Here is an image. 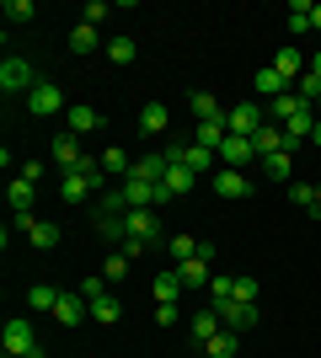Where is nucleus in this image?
I'll return each instance as SVG.
<instances>
[{"mask_svg": "<svg viewBox=\"0 0 321 358\" xmlns=\"http://www.w3.org/2000/svg\"><path fill=\"white\" fill-rule=\"evenodd\" d=\"M123 230H129V236H123L118 252L129 257V262H134L139 252H150L155 241H161V220H155V209H129V214H123Z\"/></svg>", "mask_w": 321, "mask_h": 358, "instance_id": "1", "label": "nucleus"}, {"mask_svg": "<svg viewBox=\"0 0 321 358\" xmlns=\"http://www.w3.org/2000/svg\"><path fill=\"white\" fill-rule=\"evenodd\" d=\"M0 348H6V358H27L32 348H38V331H32L27 315H11V321H6V331H0Z\"/></svg>", "mask_w": 321, "mask_h": 358, "instance_id": "2", "label": "nucleus"}, {"mask_svg": "<svg viewBox=\"0 0 321 358\" xmlns=\"http://www.w3.org/2000/svg\"><path fill=\"white\" fill-rule=\"evenodd\" d=\"M92 187L107 193V177H97V171H59V198H64V203H86Z\"/></svg>", "mask_w": 321, "mask_h": 358, "instance_id": "3", "label": "nucleus"}, {"mask_svg": "<svg viewBox=\"0 0 321 358\" xmlns=\"http://www.w3.org/2000/svg\"><path fill=\"white\" fill-rule=\"evenodd\" d=\"M38 86V75H32V64L27 59H0V91H6V96H27V91Z\"/></svg>", "mask_w": 321, "mask_h": 358, "instance_id": "4", "label": "nucleus"}, {"mask_svg": "<svg viewBox=\"0 0 321 358\" xmlns=\"http://www.w3.org/2000/svg\"><path fill=\"white\" fill-rule=\"evenodd\" d=\"M27 113H32V118H54V113H70V102L59 96L54 80H38V86L27 91Z\"/></svg>", "mask_w": 321, "mask_h": 358, "instance_id": "5", "label": "nucleus"}, {"mask_svg": "<svg viewBox=\"0 0 321 358\" xmlns=\"http://www.w3.org/2000/svg\"><path fill=\"white\" fill-rule=\"evenodd\" d=\"M225 123H230V134H241V139H252L268 123V107H257V102H241V107H230L225 113Z\"/></svg>", "mask_w": 321, "mask_h": 358, "instance_id": "6", "label": "nucleus"}, {"mask_svg": "<svg viewBox=\"0 0 321 358\" xmlns=\"http://www.w3.org/2000/svg\"><path fill=\"white\" fill-rule=\"evenodd\" d=\"M193 182H199V171H187L183 161H171V166H166V177H161V203H171V198H183L187 187H193Z\"/></svg>", "mask_w": 321, "mask_h": 358, "instance_id": "7", "label": "nucleus"}, {"mask_svg": "<svg viewBox=\"0 0 321 358\" xmlns=\"http://www.w3.org/2000/svg\"><path fill=\"white\" fill-rule=\"evenodd\" d=\"M214 193L236 203V198L252 193V182H246V171H236V166H220V171H214Z\"/></svg>", "mask_w": 321, "mask_h": 358, "instance_id": "8", "label": "nucleus"}, {"mask_svg": "<svg viewBox=\"0 0 321 358\" xmlns=\"http://www.w3.org/2000/svg\"><path fill=\"white\" fill-rule=\"evenodd\" d=\"M80 161H86V150H80V134H70V129H64V134L54 139V166H59V171H76Z\"/></svg>", "mask_w": 321, "mask_h": 358, "instance_id": "9", "label": "nucleus"}, {"mask_svg": "<svg viewBox=\"0 0 321 358\" xmlns=\"http://www.w3.org/2000/svg\"><path fill=\"white\" fill-rule=\"evenodd\" d=\"M64 129H70V134H102V113L86 107V102H76L70 113H64Z\"/></svg>", "mask_w": 321, "mask_h": 358, "instance_id": "10", "label": "nucleus"}, {"mask_svg": "<svg viewBox=\"0 0 321 358\" xmlns=\"http://www.w3.org/2000/svg\"><path fill=\"white\" fill-rule=\"evenodd\" d=\"M257 305H252V299H230V305H225V310H220V321H225V327L230 331H246V327H257Z\"/></svg>", "mask_w": 321, "mask_h": 358, "instance_id": "11", "label": "nucleus"}, {"mask_svg": "<svg viewBox=\"0 0 321 358\" xmlns=\"http://www.w3.org/2000/svg\"><path fill=\"white\" fill-rule=\"evenodd\" d=\"M273 70H278V75H284V80H290V86H294V80H300V75H306L311 64H306V54H300V48H294V43H284V48H278V54H273Z\"/></svg>", "mask_w": 321, "mask_h": 358, "instance_id": "12", "label": "nucleus"}, {"mask_svg": "<svg viewBox=\"0 0 321 358\" xmlns=\"http://www.w3.org/2000/svg\"><path fill=\"white\" fill-rule=\"evenodd\" d=\"M252 150H257V161H268V155H278V150H290V139H284L278 123H262L257 134H252Z\"/></svg>", "mask_w": 321, "mask_h": 358, "instance_id": "13", "label": "nucleus"}, {"mask_svg": "<svg viewBox=\"0 0 321 358\" xmlns=\"http://www.w3.org/2000/svg\"><path fill=\"white\" fill-rule=\"evenodd\" d=\"M86 315H92V305L80 294H59V305H54V321H59V327H80Z\"/></svg>", "mask_w": 321, "mask_h": 358, "instance_id": "14", "label": "nucleus"}, {"mask_svg": "<svg viewBox=\"0 0 321 358\" xmlns=\"http://www.w3.org/2000/svg\"><path fill=\"white\" fill-rule=\"evenodd\" d=\"M220 161L241 171L246 161H257V150H252V139H241V134H225V145H220Z\"/></svg>", "mask_w": 321, "mask_h": 358, "instance_id": "15", "label": "nucleus"}, {"mask_svg": "<svg viewBox=\"0 0 321 358\" xmlns=\"http://www.w3.org/2000/svg\"><path fill=\"white\" fill-rule=\"evenodd\" d=\"M220 327H225V321H220V310H214V305H209V310H193V315H187V331H193V343H199V348L209 343Z\"/></svg>", "mask_w": 321, "mask_h": 358, "instance_id": "16", "label": "nucleus"}, {"mask_svg": "<svg viewBox=\"0 0 321 358\" xmlns=\"http://www.w3.org/2000/svg\"><path fill=\"white\" fill-rule=\"evenodd\" d=\"M209 257H214V252L204 246V252L193 257V262H183V268H177V273H183V284H187V289H209V278H214V273H209Z\"/></svg>", "mask_w": 321, "mask_h": 358, "instance_id": "17", "label": "nucleus"}, {"mask_svg": "<svg viewBox=\"0 0 321 358\" xmlns=\"http://www.w3.org/2000/svg\"><path fill=\"white\" fill-rule=\"evenodd\" d=\"M290 80H284V75H278L273 70V64H262V70H257V96H268V102H278V96H290Z\"/></svg>", "mask_w": 321, "mask_h": 358, "instance_id": "18", "label": "nucleus"}, {"mask_svg": "<svg viewBox=\"0 0 321 358\" xmlns=\"http://www.w3.org/2000/svg\"><path fill=\"white\" fill-rule=\"evenodd\" d=\"M225 134H230V123H225V118H209V123H199V129H193V145H204V150H214V155H220Z\"/></svg>", "mask_w": 321, "mask_h": 358, "instance_id": "19", "label": "nucleus"}, {"mask_svg": "<svg viewBox=\"0 0 321 358\" xmlns=\"http://www.w3.org/2000/svg\"><path fill=\"white\" fill-rule=\"evenodd\" d=\"M187 107H193V118H199V123L225 118V107H220V96H214V91H193V96H187Z\"/></svg>", "mask_w": 321, "mask_h": 358, "instance_id": "20", "label": "nucleus"}, {"mask_svg": "<svg viewBox=\"0 0 321 358\" xmlns=\"http://www.w3.org/2000/svg\"><path fill=\"white\" fill-rule=\"evenodd\" d=\"M59 294H64L59 284H32V289H27V310H38V315L54 310V305H59Z\"/></svg>", "mask_w": 321, "mask_h": 358, "instance_id": "21", "label": "nucleus"}, {"mask_svg": "<svg viewBox=\"0 0 321 358\" xmlns=\"http://www.w3.org/2000/svg\"><path fill=\"white\" fill-rule=\"evenodd\" d=\"M166 123H171V113L161 102H145V107H139V129H145V134H166Z\"/></svg>", "mask_w": 321, "mask_h": 358, "instance_id": "22", "label": "nucleus"}, {"mask_svg": "<svg viewBox=\"0 0 321 358\" xmlns=\"http://www.w3.org/2000/svg\"><path fill=\"white\" fill-rule=\"evenodd\" d=\"M166 150H155V155H139V161H134V177H145V182H161V177H166Z\"/></svg>", "mask_w": 321, "mask_h": 358, "instance_id": "23", "label": "nucleus"}, {"mask_svg": "<svg viewBox=\"0 0 321 358\" xmlns=\"http://www.w3.org/2000/svg\"><path fill=\"white\" fill-rule=\"evenodd\" d=\"M150 289H155V305H177V294H183L187 284H183V273H161Z\"/></svg>", "mask_w": 321, "mask_h": 358, "instance_id": "24", "label": "nucleus"}, {"mask_svg": "<svg viewBox=\"0 0 321 358\" xmlns=\"http://www.w3.org/2000/svg\"><path fill=\"white\" fill-rule=\"evenodd\" d=\"M32 193H38V187H32L27 177H16L11 187H6V198H11V214H32Z\"/></svg>", "mask_w": 321, "mask_h": 358, "instance_id": "25", "label": "nucleus"}, {"mask_svg": "<svg viewBox=\"0 0 321 358\" xmlns=\"http://www.w3.org/2000/svg\"><path fill=\"white\" fill-rule=\"evenodd\" d=\"M134 54H139V43L129 38V32H118V38H107V59H113V64H134Z\"/></svg>", "mask_w": 321, "mask_h": 358, "instance_id": "26", "label": "nucleus"}, {"mask_svg": "<svg viewBox=\"0 0 321 358\" xmlns=\"http://www.w3.org/2000/svg\"><path fill=\"white\" fill-rule=\"evenodd\" d=\"M209 299H214V310H225L230 299H236V278H230V273H214L209 278Z\"/></svg>", "mask_w": 321, "mask_h": 358, "instance_id": "27", "label": "nucleus"}, {"mask_svg": "<svg viewBox=\"0 0 321 358\" xmlns=\"http://www.w3.org/2000/svg\"><path fill=\"white\" fill-rule=\"evenodd\" d=\"M204 353H209V358H236V331H230V327H220V331L209 337V343H204Z\"/></svg>", "mask_w": 321, "mask_h": 358, "instance_id": "28", "label": "nucleus"}, {"mask_svg": "<svg viewBox=\"0 0 321 358\" xmlns=\"http://www.w3.org/2000/svg\"><path fill=\"white\" fill-rule=\"evenodd\" d=\"M183 166L204 177V171H214V150H204V145H183Z\"/></svg>", "mask_w": 321, "mask_h": 358, "instance_id": "29", "label": "nucleus"}, {"mask_svg": "<svg viewBox=\"0 0 321 358\" xmlns=\"http://www.w3.org/2000/svg\"><path fill=\"white\" fill-rule=\"evenodd\" d=\"M92 315H97V327H113V321L123 315L118 294H102V299H92Z\"/></svg>", "mask_w": 321, "mask_h": 358, "instance_id": "30", "label": "nucleus"}, {"mask_svg": "<svg viewBox=\"0 0 321 358\" xmlns=\"http://www.w3.org/2000/svg\"><path fill=\"white\" fill-rule=\"evenodd\" d=\"M262 171H268V182H290V177H294V166H290V150L268 155V161H262Z\"/></svg>", "mask_w": 321, "mask_h": 358, "instance_id": "31", "label": "nucleus"}, {"mask_svg": "<svg viewBox=\"0 0 321 358\" xmlns=\"http://www.w3.org/2000/svg\"><path fill=\"white\" fill-rule=\"evenodd\" d=\"M166 252L177 257V268H183V262H193V257H199L204 246H199V241H193V236H171V241H166Z\"/></svg>", "mask_w": 321, "mask_h": 358, "instance_id": "32", "label": "nucleus"}, {"mask_svg": "<svg viewBox=\"0 0 321 358\" xmlns=\"http://www.w3.org/2000/svg\"><path fill=\"white\" fill-rule=\"evenodd\" d=\"M70 54H97V27L92 22H80V27L70 32Z\"/></svg>", "mask_w": 321, "mask_h": 358, "instance_id": "33", "label": "nucleus"}, {"mask_svg": "<svg viewBox=\"0 0 321 358\" xmlns=\"http://www.w3.org/2000/svg\"><path fill=\"white\" fill-rule=\"evenodd\" d=\"M97 236H107V241H118V246H123V236H129V230H123V214H102V209H97Z\"/></svg>", "mask_w": 321, "mask_h": 358, "instance_id": "34", "label": "nucleus"}, {"mask_svg": "<svg viewBox=\"0 0 321 358\" xmlns=\"http://www.w3.org/2000/svg\"><path fill=\"white\" fill-rule=\"evenodd\" d=\"M27 236H32V246H43V252H48V246H59V224H54V220H38Z\"/></svg>", "mask_w": 321, "mask_h": 358, "instance_id": "35", "label": "nucleus"}, {"mask_svg": "<svg viewBox=\"0 0 321 358\" xmlns=\"http://www.w3.org/2000/svg\"><path fill=\"white\" fill-rule=\"evenodd\" d=\"M102 171H107V177H129V171H134V161H129V155H123V150H107V155H102Z\"/></svg>", "mask_w": 321, "mask_h": 358, "instance_id": "36", "label": "nucleus"}, {"mask_svg": "<svg viewBox=\"0 0 321 358\" xmlns=\"http://www.w3.org/2000/svg\"><path fill=\"white\" fill-rule=\"evenodd\" d=\"M311 11H316L311 0H294V6H290V32H294V38H300V32H311Z\"/></svg>", "mask_w": 321, "mask_h": 358, "instance_id": "37", "label": "nucleus"}, {"mask_svg": "<svg viewBox=\"0 0 321 358\" xmlns=\"http://www.w3.org/2000/svg\"><path fill=\"white\" fill-rule=\"evenodd\" d=\"M294 91H300V102H306V107H316L321 102V75H300V80H294Z\"/></svg>", "mask_w": 321, "mask_h": 358, "instance_id": "38", "label": "nucleus"}, {"mask_svg": "<svg viewBox=\"0 0 321 358\" xmlns=\"http://www.w3.org/2000/svg\"><path fill=\"white\" fill-rule=\"evenodd\" d=\"M102 278H107V284H123V278H129V257L113 252V257L102 262Z\"/></svg>", "mask_w": 321, "mask_h": 358, "instance_id": "39", "label": "nucleus"}, {"mask_svg": "<svg viewBox=\"0 0 321 358\" xmlns=\"http://www.w3.org/2000/svg\"><path fill=\"white\" fill-rule=\"evenodd\" d=\"M290 203H300V209H316V187H311V182H290Z\"/></svg>", "mask_w": 321, "mask_h": 358, "instance_id": "40", "label": "nucleus"}, {"mask_svg": "<svg viewBox=\"0 0 321 358\" xmlns=\"http://www.w3.org/2000/svg\"><path fill=\"white\" fill-rule=\"evenodd\" d=\"M6 16H11V22H32V0H6Z\"/></svg>", "mask_w": 321, "mask_h": 358, "instance_id": "41", "label": "nucleus"}, {"mask_svg": "<svg viewBox=\"0 0 321 358\" xmlns=\"http://www.w3.org/2000/svg\"><path fill=\"white\" fill-rule=\"evenodd\" d=\"M155 321H161V327H177V321H183V310H177V305H155Z\"/></svg>", "mask_w": 321, "mask_h": 358, "instance_id": "42", "label": "nucleus"}, {"mask_svg": "<svg viewBox=\"0 0 321 358\" xmlns=\"http://www.w3.org/2000/svg\"><path fill=\"white\" fill-rule=\"evenodd\" d=\"M236 299H252V305H257V278H236Z\"/></svg>", "mask_w": 321, "mask_h": 358, "instance_id": "43", "label": "nucleus"}, {"mask_svg": "<svg viewBox=\"0 0 321 358\" xmlns=\"http://www.w3.org/2000/svg\"><path fill=\"white\" fill-rule=\"evenodd\" d=\"M102 16H107V0H92V6H86V22H92V27H102Z\"/></svg>", "mask_w": 321, "mask_h": 358, "instance_id": "44", "label": "nucleus"}, {"mask_svg": "<svg viewBox=\"0 0 321 358\" xmlns=\"http://www.w3.org/2000/svg\"><path fill=\"white\" fill-rule=\"evenodd\" d=\"M22 177H27L32 187H38V182H43V161H27V166H22Z\"/></svg>", "mask_w": 321, "mask_h": 358, "instance_id": "45", "label": "nucleus"}, {"mask_svg": "<svg viewBox=\"0 0 321 358\" xmlns=\"http://www.w3.org/2000/svg\"><path fill=\"white\" fill-rule=\"evenodd\" d=\"M311 75H321V48H316V54H311Z\"/></svg>", "mask_w": 321, "mask_h": 358, "instance_id": "46", "label": "nucleus"}, {"mask_svg": "<svg viewBox=\"0 0 321 358\" xmlns=\"http://www.w3.org/2000/svg\"><path fill=\"white\" fill-rule=\"evenodd\" d=\"M311 27H316V32H321V6H316V11H311Z\"/></svg>", "mask_w": 321, "mask_h": 358, "instance_id": "47", "label": "nucleus"}, {"mask_svg": "<svg viewBox=\"0 0 321 358\" xmlns=\"http://www.w3.org/2000/svg\"><path fill=\"white\" fill-rule=\"evenodd\" d=\"M316 203H321V182H316Z\"/></svg>", "mask_w": 321, "mask_h": 358, "instance_id": "48", "label": "nucleus"}, {"mask_svg": "<svg viewBox=\"0 0 321 358\" xmlns=\"http://www.w3.org/2000/svg\"><path fill=\"white\" fill-rule=\"evenodd\" d=\"M316 118H321V102H316Z\"/></svg>", "mask_w": 321, "mask_h": 358, "instance_id": "49", "label": "nucleus"}]
</instances>
